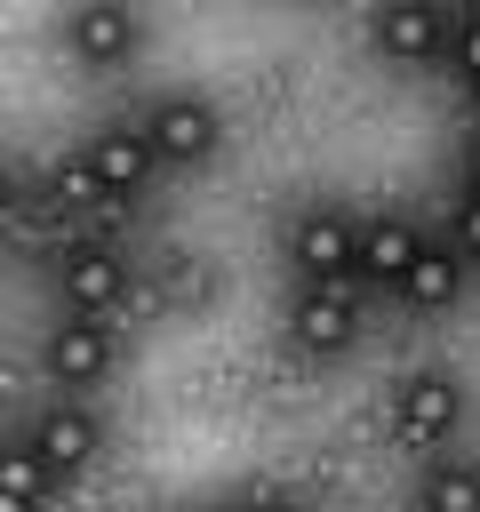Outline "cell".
I'll return each instance as SVG.
<instances>
[{
	"instance_id": "1",
	"label": "cell",
	"mask_w": 480,
	"mask_h": 512,
	"mask_svg": "<svg viewBox=\"0 0 480 512\" xmlns=\"http://www.w3.org/2000/svg\"><path fill=\"white\" fill-rule=\"evenodd\" d=\"M368 328V280H304L288 304V344L304 360H336L352 352Z\"/></svg>"
},
{
	"instance_id": "2",
	"label": "cell",
	"mask_w": 480,
	"mask_h": 512,
	"mask_svg": "<svg viewBox=\"0 0 480 512\" xmlns=\"http://www.w3.org/2000/svg\"><path fill=\"white\" fill-rule=\"evenodd\" d=\"M384 416H392V440H400V448L440 456V448L464 432V384H456L448 368H408V376L392 384Z\"/></svg>"
},
{
	"instance_id": "3",
	"label": "cell",
	"mask_w": 480,
	"mask_h": 512,
	"mask_svg": "<svg viewBox=\"0 0 480 512\" xmlns=\"http://www.w3.org/2000/svg\"><path fill=\"white\" fill-rule=\"evenodd\" d=\"M136 120H144V136H152V152H160L168 168H200V160H216V144H224V112H216L208 96H192V88H160Z\"/></svg>"
},
{
	"instance_id": "4",
	"label": "cell",
	"mask_w": 480,
	"mask_h": 512,
	"mask_svg": "<svg viewBox=\"0 0 480 512\" xmlns=\"http://www.w3.org/2000/svg\"><path fill=\"white\" fill-rule=\"evenodd\" d=\"M288 264H296V280H360V216L352 208H296Z\"/></svg>"
},
{
	"instance_id": "5",
	"label": "cell",
	"mask_w": 480,
	"mask_h": 512,
	"mask_svg": "<svg viewBox=\"0 0 480 512\" xmlns=\"http://www.w3.org/2000/svg\"><path fill=\"white\" fill-rule=\"evenodd\" d=\"M112 352H120L112 312H64V320L40 336V368H48V384H72V392L104 384V376H112Z\"/></svg>"
},
{
	"instance_id": "6",
	"label": "cell",
	"mask_w": 480,
	"mask_h": 512,
	"mask_svg": "<svg viewBox=\"0 0 480 512\" xmlns=\"http://www.w3.org/2000/svg\"><path fill=\"white\" fill-rule=\"evenodd\" d=\"M64 48H72V64H88V72L128 64V56L144 48V16H136V0H72V16H64Z\"/></svg>"
},
{
	"instance_id": "7",
	"label": "cell",
	"mask_w": 480,
	"mask_h": 512,
	"mask_svg": "<svg viewBox=\"0 0 480 512\" xmlns=\"http://www.w3.org/2000/svg\"><path fill=\"white\" fill-rule=\"evenodd\" d=\"M56 296H64V312H120L128 304V256L112 240H72L56 256Z\"/></svg>"
},
{
	"instance_id": "8",
	"label": "cell",
	"mask_w": 480,
	"mask_h": 512,
	"mask_svg": "<svg viewBox=\"0 0 480 512\" xmlns=\"http://www.w3.org/2000/svg\"><path fill=\"white\" fill-rule=\"evenodd\" d=\"M368 40H376V56L384 64H432L440 48H448V8L440 0H384L376 8V24H368Z\"/></svg>"
},
{
	"instance_id": "9",
	"label": "cell",
	"mask_w": 480,
	"mask_h": 512,
	"mask_svg": "<svg viewBox=\"0 0 480 512\" xmlns=\"http://www.w3.org/2000/svg\"><path fill=\"white\" fill-rule=\"evenodd\" d=\"M88 160L104 168V184H112L120 200H144V192H152V176L168 168V160L152 152L144 120H112V128H96V136H88Z\"/></svg>"
},
{
	"instance_id": "10",
	"label": "cell",
	"mask_w": 480,
	"mask_h": 512,
	"mask_svg": "<svg viewBox=\"0 0 480 512\" xmlns=\"http://www.w3.org/2000/svg\"><path fill=\"white\" fill-rule=\"evenodd\" d=\"M56 472H88L96 464V448H104V424H96V408H80V400H48L40 416H32V432H24Z\"/></svg>"
},
{
	"instance_id": "11",
	"label": "cell",
	"mask_w": 480,
	"mask_h": 512,
	"mask_svg": "<svg viewBox=\"0 0 480 512\" xmlns=\"http://www.w3.org/2000/svg\"><path fill=\"white\" fill-rule=\"evenodd\" d=\"M424 240H432V232H424L416 216H368V224H360V280H368V288H400L408 264L424 256Z\"/></svg>"
},
{
	"instance_id": "12",
	"label": "cell",
	"mask_w": 480,
	"mask_h": 512,
	"mask_svg": "<svg viewBox=\"0 0 480 512\" xmlns=\"http://www.w3.org/2000/svg\"><path fill=\"white\" fill-rule=\"evenodd\" d=\"M464 272H472V256L456 248V240H424V256L408 264V280L392 288L408 312H448L456 296H464Z\"/></svg>"
},
{
	"instance_id": "13",
	"label": "cell",
	"mask_w": 480,
	"mask_h": 512,
	"mask_svg": "<svg viewBox=\"0 0 480 512\" xmlns=\"http://www.w3.org/2000/svg\"><path fill=\"white\" fill-rule=\"evenodd\" d=\"M48 200L56 208H120V192L104 184V168L88 160V144H72V152L48 160Z\"/></svg>"
},
{
	"instance_id": "14",
	"label": "cell",
	"mask_w": 480,
	"mask_h": 512,
	"mask_svg": "<svg viewBox=\"0 0 480 512\" xmlns=\"http://www.w3.org/2000/svg\"><path fill=\"white\" fill-rule=\"evenodd\" d=\"M0 480H8V496H16V504H48V496H64V480H72V472H56L32 440H16V448L0 456Z\"/></svg>"
},
{
	"instance_id": "15",
	"label": "cell",
	"mask_w": 480,
	"mask_h": 512,
	"mask_svg": "<svg viewBox=\"0 0 480 512\" xmlns=\"http://www.w3.org/2000/svg\"><path fill=\"white\" fill-rule=\"evenodd\" d=\"M416 496H424V504H440V512H480V464L432 456V464H424V480H416Z\"/></svg>"
},
{
	"instance_id": "16",
	"label": "cell",
	"mask_w": 480,
	"mask_h": 512,
	"mask_svg": "<svg viewBox=\"0 0 480 512\" xmlns=\"http://www.w3.org/2000/svg\"><path fill=\"white\" fill-rule=\"evenodd\" d=\"M448 240L480 264V184H456V200H448Z\"/></svg>"
},
{
	"instance_id": "17",
	"label": "cell",
	"mask_w": 480,
	"mask_h": 512,
	"mask_svg": "<svg viewBox=\"0 0 480 512\" xmlns=\"http://www.w3.org/2000/svg\"><path fill=\"white\" fill-rule=\"evenodd\" d=\"M464 184H480V136H472V152H464Z\"/></svg>"
}]
</instances>
